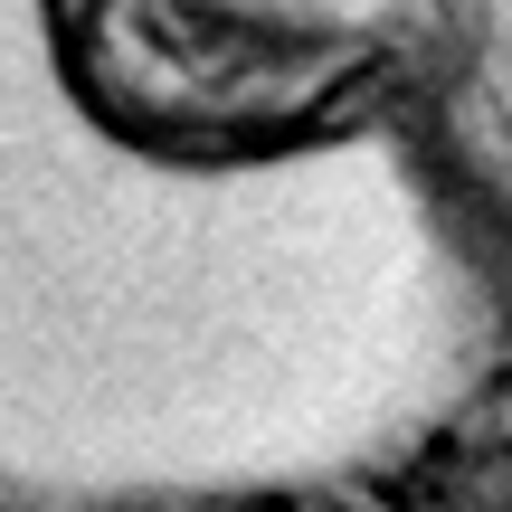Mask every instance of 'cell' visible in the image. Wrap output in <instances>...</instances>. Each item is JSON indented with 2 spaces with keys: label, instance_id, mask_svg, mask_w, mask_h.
Masks as SVG:
<instances>
[{
  "label": "cell",
  "instance_id": "1",
  "mask_svg": "<svg viewBox=\"0 0 512 512\" xmlns=\"http://www.w3.org/2000/svg\"><path fill=\"white\" fill-rule=\"evenodd\" d=\"M475 361L465 219L370 86L190 0H0V503L313 494Z\"/></svg>",
  "mask_w": 512,
  "mask_h": 512
}]
</instances>
